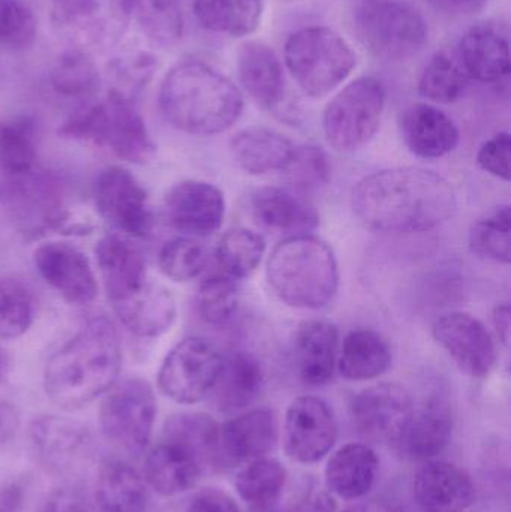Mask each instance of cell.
<instances>
[{"label": "cell", "instance_id": "obj_16", "mask_svg": "<svg viewBox=\"0 0 511 512\" xmlns=\"http://www.w3.org/2000/svg\"><path fill=\"white\" fill-rule=\"evenodd\" d=\"M438 345L471 378L483 379L497 364V348L486 325L467 312H447L435 319Z\"/></svg>", "mask_w": 511, "mask_h": 512}, {"label": "cell", "instance_id": "obj_8", "mask_svg": "<svg viewBox=\"0 0 511 512\" xmlns=\"http://www.w3.org/2000/svg\"><path fill=\"white\" fill-rule=\"evenodd\" d=\"M354 30L372 56L401 62L419 54L428 42L425 17L401 0H371L354 14Z\"/></svg>", "mask_w": 511, "mask_h": 512}, {"label": "cell", "instance_id": "obj_54", "mask_svg": "<svg viewBox=\"0 0 511 512\" xmlns=\"http://www.w3.org/2000/svg\"><path fill=\"white\" fill-rule=\"evenodd\" d=\"M186 512H240L234 499L218 489L201 490L194 496Z\"/></svg>", "mask_w": 511, "mask_h": 512}, {"label": "cell", "instance_id": "obj_33", "mask_svg": "<svg viewBox=\"0 0 511 512\" xmlns=\"http://www.w3.org/2000/svg\"><path fill=\"white\" fill-rule=\"evenodd\" d=\"M392 360L387 340L377 331L362 328L345 336L336 370L347 381H372L390 369Z\"/></svg>", "mask_w": 511, "mask_h": 512}, {"label": "cell", "instance_id": "obj_22", "mask_svg": "<svg viewBox=\"0 0 511 512\" xmlns=\"http://www.w3.org/2000/svg\"><path fill=\"white\" fill-rule=\"evenodd\" d=\"M144 474L149 486L159 495L177 496L194 489L209 471L188 445L161 438L147 454Z\"/></svg>", "mask_w": 511, "mask_h": 512}, {"label": "cell", "instance_id": "obj_47", "mask_svg": "<svg viewBox=\"0 0 511 512\" xmlns=\"http://www.w3.org/2000/svg\"><path fill=\"white\" fill-rule=\"evenodd\" d=\"M282 173L287 176L291 189L306 195L329 183L332 168L327 153L321 147L303 144L294 147L293 155Z\"/></svg>", "mask_w": 511, "mask_h": 512}, {"label": "cell", "instance_id": "obj_58", "mask_svg": "<svg viewBox=\"0 0 511 512\" xmlns=\"http://www.w3.org/2000/svg\"><path fill=\"white\" fill-rule=\"evenodd\" d=\"M510 306L509 304H500L494 310V325L498 337L504 345L509 346L510 342Z\"/></svg>", "mask_w": 511, "mask_h": 512}, {"label": "cell", "instance_id": "obj_34", "mask_svg": "<svg viewBox=\"0 0 511 512\" xmlns=\"http://www.w3.org/2000/svg\"><path fill=\"white\" fill-rule=\"evenodd\" d=\"M98 512H146L147 489L141 475L123 460L110 459L99 469L95 496Z\"/></svg>", "mask_w": 511, "mask_h": 512}, {"label": "cell", "instance_id": "obj_19", "mask_svg": "<svg viewBox=\"0 0 511 512\" xmlns=\"http://www.w3.org/2000/svg\"><path fill=\"white\" fill-rule=\"evenodd\" d=\"M453 409L449 399L441 393H432L414 405L410 421L396 441L402 456L414 462H428L446 450L452 441Z\"/></svg>", "mask_w": 511, "mask_h": 512}, {"label": "cell", "instance_id": "obj_4", "mask_svg": "<svg viewBox=\"0 0 511 512\" xmlns=\"http://www.w3.org/2000/svg\"><path fill=\"white\" fill-rule=\"evenodd\" d=\"M266 274L279 300L294 309H323L338 294L335 252L312 234L285 237L267 259Z\"/></svg>", "mask_w": 511, "mask_h": 512}, {"label": "cell", "instance_id": "obj_21", "mask_svg": "<svg viewBox=\"0 0 511 512\" xmlns=\"http://www.w3.org/2000/svg\"><path fill=\"white\" fill-rule=\"evenodd\" d=\"M279 426L275 411L251 409L221 426L222 466L246 465L266 457L278 444Z\"/></svg>", "mask_w": 511, "mask_h": 512}, {"label": "cell", "instance_id": "obj_7", "mask_svg": "<svg viewBox=\"0 0 511 512\" xmlns=\"http://www.w3.org/2000/svg\"><path fill=\"white\" fill-rule=\"evenodd\" d=\"M0 207L12 225L26 236L72 230L68 192L62 180L50 171L32 168L26 173L3 176Z\"/></svg>", "mask_w": 511, "mask_h": 512}, {"label": "cell", "instance_id": "obj_24", "mask_svg": "<svg viewBox=\"0 0 511 512\" xmlns=\"http://www.w3.org/2000/svg\"><path fill=\"white\" fill-rule=\"evenodd\" d=\"M99 274L111 304L131 297L147 282L146 259L122 234H108L95 249Z\"/></svg>", "mask_w": 511, "mask_h": 512}, {"label": "cell", "instance_id": "obj_12", "mask_svg": "<svg viewBox=\"0 0 511 512\" xmlns=\"http://www.w3.org/2000/svg\"><path fill=\"white\" fill-rule=\"evenodd\" d=\"M29 436L36 460L51 474L72 477L92 463L95 438L81 421L41 415L30 424Z\"/></svg>", "mask_w": 511, "mask_h": 512}, {"label": "cell", "instance_id": "obj_18", "mask_svg": "<svg viewBox=\"0 0 511 512\" xmlns=\"http://www.w3.org/2000/svg\"><path fill=\"white\" fill-rule=\"evenodd\" d=\"M165 215L171 227L182 233L210 236L224 222V194L212 183L185 180L173 186L165 197Z\"/></svg>", "mask_w": 511, "mask_h": 512}, {"label": "cell", "instance_id": "obj_59", "mask_svg": "<svg viewBox=\"0 0 511 512\" xmlns=\"http://www.w3.org/2000/svg\"><path fill=\"white\" fill-rule=\"evenodd\" d=\"M12 361L6 349L0 346V385L5 384L11 375Z\"/></svg>", "mask_w": 511, "mask_h": 512}, {"label": "cell", "instance_id": "obj_32", "mask_svg": "<svg viewBox=\"0 0 511 512\" xmlns=\"http://www.w3.org/2000/svg\"><path fill=\"white\" fill-rule=\"evenodd\" d=\"M264 372L260 361L246 352H234L224 358L212 394L216 408L225 414L243 411L260 397Z\"/></svg>", "mask_w": 511, "mask_h": 512}, {"label": "cell", "instance_id": "obj_1", "mask_svg": "<svg viewBox=\"0 0 511 512\" xmlns=\"http://www.w3.org/2000/svg\"><path fill=\"white\" fill-rule=\"evenodd\" d=\"M351 203L366 228L386 234L426 233L458 210L452 183L422 167L389 168L365 177L354 188Z\"/></svg>", "mask_w": 511, "mask_h": 512}, {"label": "cell", "instance_id": "obj_31", "mask_svg": "<svg viewBox=\"0 0 511 512\" xmlns=\"http://www.w3.org/2000/svg\"><path fill=\"white\" fill-rule=\"evenodd\" d=\"M294 147L284 135L260 126L243 129L230 141L234 161L252 176L284 170L293 155Z\"/></svg>", "mask_w": 511, "mask_h": 512}, {"label": "cell", "instance_id": "obj_11", "mask_svg": "<svg viewBox=\"0 0 511 512\" xmlns=\"http://www.w3.org/2000/svg\"><path fill=\"white\" fill-rule=\"evenodd\" d=\"M222 364L224 357L213 343L201 337L183 339L162 361L159 390L173 402L194 405L212 393Z\"/></svg>", "mask_w": 511, "mask_h": 512}, {"label": "cell", "instance_id": "obj_60", "mask_svg": "<svg viewBox=\"0 0 511 512\" xmlns=\"http://www.w3.org/2000/svg\"><path fill=\"white\" fill-rule=\"evenodd\" d=\"M342 512H369V511H368V508H365V507H353V508H348V510H345Z\"/></svg>", "mask_w": 511, "mask_h": 512}, {"label": "cell", "instance_id": "obj_9", "mask_svg": "<svg viewBox=\"0 0 511 512\" xmlns=\"http://www.w3.org/2000/svg\"><path fill=\"white\" fill-rule=\"evenodd\" d=\"M386 87L375 77H360L344 87L324 110L327 143L339 153L365 147L380 129L386 108Z\"/></svg>", "mask_w": 511, "mask_h": 512}, {"label": "cell", "instance_id": "obj_37", "mask_svg": "<svg viewBox=\"0 0 511 512\" xmlns=\"http://www.w3.org/2000/svg\"><path fill=\"white\" fill-rule=\"evenodd\" d=\"M287 478V469L279 460L261 457L240 469L236 477V490L249 507L269 511L281 498Z\"/></svg>", "mask_w": 511, "mask_h": 512}, {"label": "cell", "instance_id": "obj_17", "mask_svg": "<svg viewBox=\"0 0 511 512\" xmlns=\"http://www.w3.org/2000/svg\"><path fill=\"white\" fill-rule=\"evenodd\" d=\"M39 276L66 303L87 306L98 295V282L90 259L69 243L50 242L33 252Z\"/></svg>", "mask_w": 511, "mask_h": 512}, {"label": "cell", "instance_id": "obj_44", "mask_svg": "<svg viewBox=\"0 0 511 512\" xmlns=\"http://www.w3.org/2000/svg\"><path fill=\"white\" fill-rule=\"evenodd\" d=\"M35 319V300L21 280L0 276V339L23 336Z\"/></svg>", "mask_w": 511, "mask_h": 512}, {"label": "cell", "instance_id": "obj_35", "mask_svg": "<svg viewBox=\"0 0 511 512\" xmlns=\"http://www.w3.org/2000/svg\"><path fill=\"white\" fill-rule=\"evenodd\" d=\"M161 438L182 442L203 459L207 471L224 469L221 457V426L203 412L171 415L162 427Z\"/></svg>", "mask_w": 511, "mask_h": 512}, {"label": "cell", "instance_id": "obj_43", "mask_svg": "<svg viewBox=\"0 0 511 512\" xmlns=\"http://www.w3.org/2000/svg\"><path fill=\"white\" fill-rule=\"evenodd\" d=\"M54 92L66 98H87L98 92L101 77L89 54L80 50L66 51L50 72Z\"/></svg>", "mask_w": 511, "mask_h": 512}, {"label": "cell", "instance_id": "obj_38", "mask_svg": "<svg viewBox=\"0 0 511 512\" xmlns=\"http://www.w3.org/2000/svg\"><path fill=\"white\" fill-rule=\"evenodd\" d=\"M470 81V75L465 71L458 53L441 50L426 63L417 90L428 101L452 104L462 98Z\"/></svg>", "mask_w": 511, "mask_h": 512}, {"label": "cell", "instance_id": "obj_3", "mask_svg": "<svg viewBox=\"0 0 511 512\" xmlns=\"http://www.w3.org/2000/svg\"><path fill=\"white\" fill-rule=\"evenodd\" d=\"M159 105L165 119L189 135L209 137L228 131L245 107L231 78L201 60H183L162 80Z\"/></svg>", "mask_w": 511, "mask_h": 512}, {"label": "cell", "instance_id": "obj_55", "mask_svg": "<svg viewBox=\"0 0 511 512\" xmlns=\"http://www.w3.org/2000/svg\"><path fill=\"white\" fill-rule=\"evenodd\" d=\"M26 484L20 478L6 481L0 486V512H20L26 501Z\"/></svg>", "mask_w": 511, "mask_h": 512}, {"label": "cell", "instance_id": "obj_41", "mask_svg": "<svg viewBox=\"0 0 511 512\" xmlns=\"http://www.w3.org/2000/svg\"><path fill=\"white\" fill-rule=\"evenodd\" d=\"M36 134L27 117L0 120V173L3 176L26 173L35 168Z\"/></svg>", "mask_w": 511, "mask_h": 512}, {"label": "cell", "instance_id": "obj_57", "mask_svg": "<svg viewBox=\"0 0 511 512\" xmlns=\"http://www.w3.org/2000/svg\"><path fill=\"white\" fill-rule=\"evenodd\" d=\"M20 427V415L12 403L0 399V448L9 444L17 435Z\"/></svg>", "mask_w": 511, "mask_h": 512}, {"label": "cell", "instance_id": "obj_48", "mask_svg": "<svg viewBox=\"0 0 511 512\" xmlns=\"http://www.w3.org/2000/svg\"><path fill=\"white\" fill-rule=\"evenodd\" d=\"M206 248L192 237H179L162 246L158 256L159 268L174 282H189L203 273L207 265Z\"/></svg>", "mask_w": 511, "mask_h": 512}, {"label": "cell", "instance_id": "obj_20", "mask_svg": "<svg viewBox=\"0 0 511 512\" xmlns=\"http://www.w3.org/2000/svg\"><path fill=\"white\" fill-rule=\"evenodd\" d=\"M413 495L422 512H465L476 504L477 490L458 465L428 460L414 475Z\"/></svg>", "mask_w": 511, "mask_h": 512}, {"label": "cell", "instance_id": "obj_2", "mask_svg": "<svg viewBox=\"0 0 511 512\" xmlns=\"http://www.w3.org/2000/svg\"><path fill=\"white\" fill-rule=\"evenodd\" d=\"M122 369V345L110 319L87 322L45 364L44 390L48 399L77 411L104 396Z\"/></svg>", "mask_w": 511, "mask_h": 512}, {"label": "cell", "instance_id": "obj_28", "mask_svg": "<svg viewBox=\"0 0 511 512\" xmlns=\"http://www.w3.org/2000/svg\"><path fill=\"white\" fill-rule=\"evenodd\" d=\"M240 84L261 108L272 110L284 99V69L275 51L267 44L249 41L237 53Z\"/></svg>", "mask_w": 511, "mask_h": 512}, {"label": "cell", "instance_id": "obj_39", "mask_svg": "<svg viewBox=\"0 0 511 512\" xmlns=\"http://www.w3.org/2000/svg\"><path fill=\"white\" fill-rule=\"evenodd\" d=\"M511 213L509 204L494 207L477 219L468 234L471 252L486 261L510 264Z\"/></svg>", "mask_w": 511, "mask_h": 512}, {"label": "cell", "instance_id": "obj_46", "mask_svg": "<svg viewBox=\"0 0 511 512\" xmlns=\"http://www.w3.org/2000/svg\"><path fill=\"white\" fill-rule=\"evenodd\" d=\"M240 292L236 279L228 274H213L198 289V312L210 325H227L239 307Z\"/></svg>", "mask_w": 511, "mask_h": 512}, {"label": "cell", "instance_id": "obj_13", "mask_svg": "<svg viewBox=\"0 0 511 512\" xmlns=\"http://www.w3.org/2000/svg\"><path fill=\"white\" fill-rule=\"evenodd\" d=\"M99 216L122 236L146 239L152 233L153 215L146 189L123 167L105 168L93 188Z\"/></svg>", "mask_w": 511, "mask_h": 512}, {"label": "cell", "instance_id": "obj_29", "mask_svg": "<svg viewBox=\"0 0 511 512\" xmlns=\"http://www.w3.org/2000/svg\"><path fill=\"white\" fill-rule=\"evenodd\" d=\"M458 57L471 80L495 83L510 74V45L494 24L471 27L459 42Z\"/></svg>", "mask_w": 511, "mask_h": 512}, {"label": "cell", "instance_id": "obj_52", "mask_svg": "<svg viewBox=\"0 0 511 512\" xmlns=\"http://www.w3.org/2000/svg\"><path fill=\"white\" fill-rule=\"evenodd\" d=\"M39 512H98L87 487L68 484L48 495Z\"/></svg>", "mask_w": 511, "mask_h": 512}, {"label": "cell", "instance_id": "obj_30", "mask_svg": "<svg viewBox=\"0 0 511 512\" xmlns=\"http://www.w3.org/2000/svg\"><path fill=\"white\" fill-rule=\"evenodd\" d=\"M378 469L380 460L369 445L357 442L344 445L327 463V490L344 501L365 498L375 486Z\"/></svg>", "mask_w": 511, "mask_h": 512}, {"label": "cell", "instance_id": "obj_10", "mask_svg": "<svg viewBox=\"0 0 511 512\" xmlns=\"http://www.w3.org/2000/svg\"><path fill=\"white\" fill-rule=\"evenodd\" d=\"M155 391L141 378L117 381L102 396L99 424L105 439L131 456H140L149 447L155 427Z\"/></svg>", "mask_w": 511, "mask_h": 512}, {"label": "cell", "instance_id": "obj_25", "mask_svg": "<svg viewBox=\"0 0 511 512\" xmlns=\"http://www.w3.org/2000/svg\"><path fill=\"white\" fill-rule=\"evenodd\" d=\"M255 219L267 230L287 237L312 234L320 225L315 207L308 198L291 188L266 186L251 198Z\"/></svg>", "mask_w": 511, "mask_h": 512}, {"label": "cell", "instance_id": "obj_15", "mask_svg": "<svg viewBox=\"0 0 511 512\" xmlns=\"http://www.w3.org/2000/svg\"><path fill=\"white\" fill-rule=\"evenodd\" d=\"M338 423L332 408L320 397L294 400L285 415L284 447L288 457L303 465L320 462L335 447Z\"/></svg>", "mask_w": 511, "mask_h": 512}, {"label": "cell", "instance_id": "obj_42", "mask_svg": "<svg viewBox=\"0 0 511 512\" xmlns=\"http://www.w3.org/2000/svg\"><path fill=\"white\" fill-rule=\"evenodd\" d=\"M126 12L158 44L171 45L182 36L183 15L176 0H126Z\"/></svg>", "mask_w": 511, "mask_h": 512}, {"label": "cell", "instance_id": "obj_56", "mask_svg": "<svg viewBox=\"0 0 511 512\" xmlns=\"http://www.w3.org/2000/svg\"><path fill=\"white\" fill-rule=\"evenodd\" d=\"M432 8L450 15H474L488 6L489 0H426Z\"/></svg>", "mask_w": 511, "mask_h": 512}, {"label": "cell", "instance_id": "obj_40", "mask_svg": "<svg viewBox=\"0 0 511 512\" xmlns=\"http://www.w3.org/2000/svg\"><path fill=\"white\" fill-rule=\"evenodd\" d=\"M266 240L248 228H234L219 240L216 261L233 279H246L260 267L266 254Z\"/></svg>", "mask_w": 511, "mask_h": 512}, {"label": "cell", "instance_id": "obj_49", "mask_svg": "<svg viewBox=\"0 0 511 512\" xmlns=\"http://www.w3.org/2000/svg\"><path fill=\"white\" fill-rule=\"evenodd\" d=\"M38 23L23 0H0V47L26 50L35 42Z\"/></svg>", "mask_w": 511, "mask_h": 512}, {"label": "cell", "instance_id": "obj_5", "mask_svg": "<svg viewBox=\"0 0 511 512\" xmlns=\"http://www.w3.org/2000/svg\"><path fill=\"white\" fill-rule=\"evenodd\" d=\"M60 137L108 150L132 164H146L156 147L131 99L108 92L107 98L72 114L59 129Z\"/></svg>", "mask_w": 511, "mask_h": 512}, {"label": "cell", "instance_id": "obj_23", "mask_svg": "<svg viewBox=\"0 0 511 512\" xmlns=\"http://www.w3.org/2000/svg\"><path fill=\"white\" fill-rule=\"evenodd\" d=\"M402 140L417 158L440 159L452 153L461 140L455 120L440 108L414 104L399 117Z\"/></svg>", "mask_w": 511, "mask_h": 512}, {"label": "cell", "instance_id": "obj_51", "mask_svg": "<svg viewBox=\"0 0 511 512\" xmlns=\"http://www.w3.org/2000/svg\"><path fill=\"white\" fill-rule=\"evenodd\" d=\"M511 138L509 132H500L482 144L477 153V164L497 179L510 182Z\"/></svg>", "mask_w": 511, "mask_h": 512}, {"label": "cell", "instance_id": "obj_50", "mask_svg": "<svg viewBox=\"0 0 511 512\" xmlns=\"http://www.w3.org/2000/svg\"><path fill=\"white\" fill-rule=\"evenodd\" d=\"M155 57L149 54L141 53L131 59L119 60L111 65V77H113L116 87L111 92L123 96V98L131 99L134 93L147 86L153 72H155Z\"/></svg>", "mask_w": 511, "mask_h": 512}, {"label": "cell", "instance_id": "obj_6", "mask_svg": "<svg viewBox=\"0 0 511 512\" xmlns=\"http://www.w3.org/2000/svg\"><path fill=\"white\" fill-rule=\"evenodd\" d=\"M356 63L351 45L332 27H305L285 42V65L309 98H324L338 89Z\"/></svg>", "mask_w": 511, "mask_h": 512}, {"label": "cell", "instance_id": "obj_26", "mask_svg": "<svg viewBox=\"0 0 511 512\" xmlns=\"http://www.w3.org/2000/svg\"><path fill=\"white\" fill-rule=\"evenodd\" d=\"M126 330L140 339H156L171 330L177 318L173 294L158 283L147 280L137 292L111 304Z\"/></svg>", "mask_w": 511, "mask_h": 512}, {"label": "cell", "instance_id": "obj_36", "mask_svg": "<svg viewBox=\"0 0 511 512\" xmlns=\"http://www.w3.org/2000/svg\"><path fill=\"white\" fill-rule=\"evenodd\" d=\"M194 12L204 29L242 38L260 27L263 0H195Z\"/></svg>", "mask_w": 511, "mask_h": 512}, {"label": "cell", "instance_id": "obj_14", "mask_svg": "<svg viewBox=\"0 0 511 512\" xmlns=\"http://www.w3.org/2000/svg\"><path fill=\"white\" fill-rule=\"evenodd\" d=\"M414 400L407 388L381 382L357 393L350 412L354 429L374 442L396 444L413 414Z\"/></svg>", "mask_w": 511, "mask_h": 512}, {"label": "cell", "instance_id": "obj_45", "mask_svg": "<svg viewBox=\"0 0 511 512\" xmlns=\"http://www.w3.org/2000/svg\"><path fill=\"white\" fill-rule=\"evenodd\" d=\"M51 15L63 29H92L110 17H128L126 0H53Z\"/></svg>", "mask_w": 511, "mask_h": 512}, {"label": "cell", "instance_id": "obj_27", "mask_svg": "<svg viewBox=\"0 0 511 512\" xmlns=\"http://www.w3.org/2000/svg\"><path fill=\"white\" fill-rule=\"evenodd\" d=\"M339 355V330L332 322L308 321L294 337V361L303 384L321 387L332 381Z\"/></svg>", "mask_w": 511, "mask_h": 512}, {"label": "cell", "instance_id": "obj_53", "mask_svg": "<svg viewBox=\"0 0 511 512\" xmlns=\"http://www.w3.org/2000/svg\"><path fill=\"white\" fill-rule=\"evenodd\" d=\"M335 498L329 490L321 489L315 481H306L294 493L287 512H336Z\"/></svg>", "mask_w": 511, "mask_h": 512}]
</instances>
